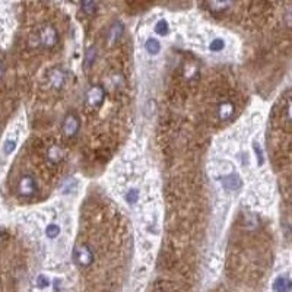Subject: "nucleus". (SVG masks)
Here are the masks:
<instances>
[{
	"instance_id": "18",
	"label": "nucleus",
	"mask_w": 292,
	"mask_h": 292,
	"mask_svg": "<svg viewBox=\"0 0 292 292\" xmlns=\"http://www.w3.org/2000/svg\"><path fill=\"white\" fill-rule=\"evenodd\" d=\"M224 47H225V42H224L222 38H215L210 42V50L212 51H221V50H224Z\"/></svg>"
},
{
	"instance_id": "4",
	"label": "nucleus",
	"mask_w": 292,
	"mask_h": 292,
	"mask_svg": "<svg viewBox=\"0 0 292 292\" xmlns=\"http://www.w3.org/2000/svg\"><path fill=\"white\" fill-rule=\"evenodd\" d=\"M81 130V119L75 113H69L64 116L63 123H62V132L67 139H73L78 136Z\"/></svg>"
},
{
	"instance_id": "23",
	"label": "nucleus",
	"mask_w": 292,
	"mask_h": 292,
	"mask_svg": "<svg viewBox=\"0 0 292 292\" xmlns=\"http://www.w3.org/2000/svg\"><path fill=\"white\" fill-rule=\"evenodd\" d=\"M285 119H287V122L292 123V100L288 101V104L285 107Z\"/></svg>"
},
{
	"instance_id": "10",
	"label": "nucleus",
	"mask_w": 292,
	"mask_h": 292,
	"mask_svg": "<svg viewBox=\"0 0 292 292\" xmlns=\"http://www.w3.org/2000/svg\"><path fill=\"white\" fill-rule=\"evenodd\" d=\"M222 186L227 188V190H238L243 184L241 178L238 174H229V175H225L222 180Z\"/></svg>"
},
{
	"instance_id": "6",
	"label": "nucleus",
	"mask_w": 292,
	"mask_h": 292,
	"mask_svg": "<svg viewBox=\"0 0 292 292\" xmlns=\"http://www.w3.org/2000/svg\"><path fill=\"white\" fill-rule=\"evenodd\" d=\"M216 116L221 122H229L235 116V105L232 101H221L216 107Z\"/></svg>"
},
{
	"instance_id": "7",
	"label": "nucleus",
	"mask_w": 292,
	"mask_h": 292,
	"mask_svg": "<svg viewBox=\"0 0 292 292\" xmlns=\"http://www.w3.org/2000/svg\"><path fill=\"white\" fill-rule=\"evenodd\" d=\"M64 82H66V73L63 69H51L50 73H48V83L53 89L59 91L64 86Z\"/></svg>"
},
{
	"instance_id": "8",
	"label": "nucleus",
	"mask_w": 292,
	"mask_h": 292,
	"mask_svg": "<svg viewBox=\"0 0 292 292\" xmlns=\"http://www.w3.org/2000/svg\"><path fill=\"white\" fill-rule=\"evenodd\" d=\"M123 34H125V25H123V22H120V21L114 22V23L110 26V29H108V34H107V44L114 45L116 42L120 41V38L123 37Z\"/></svg>"
},
{
	"instance_id": "21",
	"label": "nucleus",
	"mask_w": 292,
	"mask_h": 292,
	"mask_svg": "<svg viewBox=\"0 0 292 292\" xmlns=\"http://www.w3.org/2000/svg\"><path fill=\"white\" fill-rule=\"evenodd\" d=\"M48 285H50V281H48L47 276L40 275V276L37 278V287H38V288H47Z\"/></svg>"
},
{
	"instance_id": "14",
	"label": "nucleus",
	"mask_w": 292,
	"mask_h": 292,
	"mask_svg": "<svg viewBox=\"0 0 292 292\" xmlns=\"http://www.w3.org/2000/svg\"><path fill=\"white\" fill-rule=\"evenodd\" d=\"M79 7L85 15H94L98 9V4L95 1H83L79 4Z\"/></svg>"
},
{
	"instance_id": "1",
	"label": "nucleus",
	"mask_w": 292,
	"mask_h": 292,
	"mask_svg": "<svg viewBox=\"0 0 292 292\" xmlns=\"http://www.w3.org/2000/svg\"><path fill=\"white\" fill-rule=\"evenodd\" d=\"M34 38H35V44L34 45H41L44 48H54L59 44V41H60L59 31L51 23L41 25L38 28L37 34L34 35Z\"/></svg>"
},
{
	"instance_id": "15",
	"label": "nucleus",
	"mask_w": 292,
	"mask_h": 292,
	"mask_svg": "<svg viewBox=\"0 0 292 292\" xmlns=\"http://www.w3.org/2000/svg\"><path fill=\"white\" fill-rule=\"evenodd\" d=\"M95 59H97V50L94 47H89L85 53V66L91 67L95 62Z\"/></svg>"
},
{
	"instance_id": "25",
	"label": "nucleus",
	"mask_w": 292,
	"mask_h": 292,
	"mask_svg": "<svg viewBox=\"0 0 292 292\" xmlns=\"http://www.w3.org/2000/svg\"><path fill=\"white\" fill-rule=\"evenodd\" d=\"M3 73H4V67H3L1 60H0V81H1V78H3Z\"/></svg>"
},
{
	"instance_id": "24",
	"label": "nucleus",
	"mask_w": 292,
	"mask_h": 292,
	"mask_svg": "<svg viewBox=\"0 0 292 292\" xmlns=\"http://www.w3.org/2000/svg\"><path fill=\"white\" fill-rule=\"evenodd\" d=\"M287 22H288L290 25H292V6H291V9L287 12Z\"/></svg>"
},
{
	"instance_id": "17",
	"label": "nucleus",
	"mask_w": 292,
	"mask_h": 292,
	"mask_svg": "<svg viewBox=\"0 0 292 292\" xmlns=\"http://www.w3.org/2000/svg\"><path fill=\"white\" fill-rule=\"evenodd\" d=\"M45 234H47L48 238H56V237H59V234H60V227H59L57 224H50V225L45 228Z\"/></svg>"
},
{
	"instance_id": "2",
	"label": "nucleus",
	"mask_w": 292,
	"mask_h": 292,
	"mask_svg": "<svg viewBox=\"0 0 292 292\" xmlns=\"http://www.w3.org/2000/svg\"><path fill=\"white\" fill-rule=\"evenodd\" d=\"M72 257L73 262L79 266V268H89L92 266V263L95 262V254L94 250L88 246V244H76L73 247L72 251Z\"/></svg>"
},
{
	"instance_id": "12",
	"label": "nucleus",
	"mask_w": 292,
	"mask_h": 292,
	"mask_svg": "<svg viewBox=\"0 0 292 292\" xmlns=\"http://www.w3.org/2000/svg\"><path fill=\"white\" fill-rule=\"evenodd\" d=\"M145 50L149 53V54L155 56V54L159 53V50H161V44H159L158 40H155V38H149V40H146Z\"/></svg>"
},
{
	"instance_id": "22",
	"label": "nucleus",
	"mask_w": 292,
	"mask_h": 292,
	"mask_svg": "<svg viewBox=\"0 0 292 292\" xmlns=\"http://www.w3.org/2000/svg\"><path fill=\"white\" fill-rule=\"evenodd\" d=\"M229 6H231V3H216V1L209 3V7L213 9V10H225V9L229 7Z\"/></svg>"
},
{
	"instance_id": "3",
	"label": "nucleus",
	"mask_w": 292,
	"mask_h": 292,
	"mask_svg": "<svg viewBox=\"0 0 292 292\" xmlns=\"http://www.w3.org/2000/svg\"><path fill=\"white\" fill-rule=\"evenodd\" d=\"M105 95H107V92H105L104 86L100 83H95L88 88V91L85 94V104L89 108H100L105 101Z\"/></svg>"
},
{
	"instance_id": "13",
	"label": "nucleus",
	"mask_w": 292,
	"mask_h": 292,
	"mask_svg": "<svg viewBox=\"0 0 292 292\" xmlns=\"http://www.w3.org/2000/svg\"><path fill=\"white\" fill-rule=\"evenodd\" d=\"M125 82L126 81H125V76L122 73H114V75L110 76V85H113L116 91L123 89L125 88Z\"/></svg>"
},
{
	"instance_id": "16",
	"label": "nucleus",
	"mask_w": 292,
	"mask_h": 292,
	"mask_svg": "<svg viewBox=\"0 0 292 292\" xmlns=\"http://www.w3.org/2000/svg\"><path fill=\"white\" fill-rule=\"evenodd\" d=\"M168 22L165 21V19H161V21H158L156 23H155V32L158 34V35H167V32H168Z\"/></svg>"
},
{
	"instance_id": "19",
	"label": "nucleus",
	"mask_w": 292,
	"mask_h": 292,
	"mask_svg": "<svg viewBox=\"0 0 292 292\" xmlns=\"http://www.w3.org/2000/svg\"><path fill=\"white\" fill-rule=\"evenodd\" d=\"M126 199H127V202H129V203L135 205V203L138 202V199H139V191H138L136 188H132V190H129V191H127V194H126Z\"/></svg>"
},
{
	"instance_id": "11",
	"label": "nucleus",
	"mask_w": 292,
	"mask_h": 292,
	"mask_svg": "<svg viewBox=\"0 0 292 292\" xmlns=\"http://www.w3.org/2000/svg\"><path fill=\"white\" fill-rule=\"evenodd\" d=\"M275 292H292V279L288 276H278L273 282Z\"/></svg>"
},
{
	"instance_id": "20",
	"label": "nucleus",
	"mask_w": 292,
	"mask_h": 292,
	"mask_svg": "<svg viewBox=\"0 0 292 292\" xmlns=\"http://www.w3.org/2000/svg\"><path fill=\"white\" fill-rule=\"evenodd\" d=\"M15 147H16V141H12V139H9V141H6L4 142V146H3V150H4V153H12L13 150H15Z\"/></svg>"
},
{
	"instance_id": "5",
	"label": "nucleus",
	"mask_w": 292,
	"mask_h": 292,
	"mask_svg": "<svg viewBox=\"0 0 292 292\" xmlns=\"http://www.w3.org/2000/svg\"><path fill=\"white\" fill-rule=\"evenodd\" d=\"M16 190H18V194L21 197H25V199H29L32 196H35L37 190H38V186H37V181L32 175L29 174H25L19 178L18 181V186H16Z\"/></svg>"
},
{
	"instance_id": "9",
	"label": "nucleus",
	"mask_w": 292,
	"mask_h": 292,
	"mask_svg": "<svg viewBox=\"0 0 292 292\" xmlns=\"http://www.w3.org/2000/svg\"><path fill=\"white\" fill-rule=\"evenodd\" d=\"M64 156H66L64 149L59 145L50 146V147L47 149V152H45V158H47V161H48L50 164H54V165L60 164V162L64 159Z\"/></svg>"
}]
</instances>
